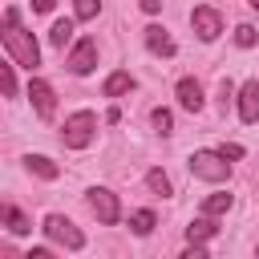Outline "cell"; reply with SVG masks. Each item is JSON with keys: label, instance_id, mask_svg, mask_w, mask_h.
I'll return each mask as SVG.
<instances>
[{"label": "cell", "instance_id": "cell-1", "mask_svg": "<svg viewBox=\"0 0 259 259\" xmlns=\"http://www.w3.org/2000/svg\"><path fill=\"white\" fill-rule=\"evenodd\" d=\"M0 40H4V49H8V57L20 65V69H36L40 65V45H36V36L20 24V12L16 8H4V32H0Z\"/></svg>", "mask_w": 259, "mask_h": 259}, {"label": "cell", "instance_id": "cell-2", "mask_svg": "<svg viewBox=\"0 0 259 259\" xmlns=\"http://www.w3.org/2000/svg\"><path fill=\"white\" fill-rule=\"evenodd\" d=\"M186 166H190V174L202 178V182H227V174H231V158H227L223 150H194V154L186 158Z\"/></svg>", "mask_w": 259, "mask_h": 259}, {"label": "cell", "instance_id": "cell-3", "mask_svg": "<svg viewBox=\"0 0 259 259\" xmlns=\"http://www.w3.org/2000/svg\"><path fill=\"white\" fill-rule=\"evenodd\" d=\"M93 134H97V113H93V109H77V113H69L65 125H61V142H65L69 150H85V146L93 142Z\"/></svg>", "mask_w": 259, "mask_h": 259}, {"label": "cell", "instance_id": "cell-4", "mask_svg": "<svg viewBox=\"0 0 259 259\" xmlns=\"http://www.w3.org/2000/svg\"><path fill=\"white\" fill-rule=\"evenodd\" d=\"M85 202H89V210H93V219H97L101 227H117V223H121V202H117L113 190L89 186V190H85Z\"/></svg>", "mask_w": 259, "mask_h": 259}, {"label": "cell", "instance_id": "cell-5", "mask_svg": "<svg viewBox=\"0 0 259 259\" xmlns=\"http://www.w3.org/2000/svg\"><path fill=\"white\" fill-rule=\"evenodd\" d=\"M40 231H45L53 243H61L65 251H81V247H85V235H81V231H77V227H73L65 214H49Z\"/></svg>", "mask_w": 259, "mask_h": 259}, {"label": "cell", "instance_id": "cell-6", "mask_svg": "<svg viewBox=\"0 0 259 259\" xmlns=\"http://www.w3.org/2000/svg\"><path fill=\"white\" fill-rule=\"evenodd\" d=\"M65 69H69L73 77H85V73H93V69H97V40H93V36H81V40L69 49V57H65Z\"/></svg>", "mask_w": 259, "mask_h": 259}, {"label": "cell", "instance_id": "cell-7", "mask_svg": "<svg viewBox=\"0 0 259 259\" xmlns=\"http://www.w3.org/2000/svg\"><path fill=\"white\" fill-rule=\"evenodd\" d=\"M190 28H194V36L198 40H219V32H223V16H219V8H210V4H194V12H190Z\"/></svg>", "mask_w": 259, "mask_h": 259}, {"label": "cell", "instance_id": "cell-8", "mask_svg": "<svg viewBox=\"0 0 259 259\" xmlns=\"http://www.w3.org/2000/svg\"><path fill=\"white\" fill-rule=\"evenodd\" d=\"M28 101H32V109H36L40 121H53V113H57V93H53L49 81L32 77V81H28Z\"/></svg>", "mask_w": 259, "mask_h": 259}, {"label": "cell", "instance_id": "cell-9", "mask_svg": "<svg viewBox=\"0 0 259 259\" xmlns=\"http://www.w3.org/2000/svg\"><path fill=\"white\" fill-rule=\"evenodd\" d=\"M142 40H146V49H150L154 57H174V53H178L174 36H170L162 24H150V28H142Z\"/></svg>", "mask_w": 259, "mask_h": 259}, {"label": "cell", "instance_id": "cell-10", "mask_svg": "<svg viewBox=\"0 0 259 259\" xmlns=\"http://www.w3.org/2000/svg\"><path fill=\"white\" fill-rule=\"evenodd\" d=\"M174 97H178V105L186 109V113H198L206 101H202V85L194 81V77H182L178 85H174Z\"/></svg>", "mask_w": 259, "mask_h": 259}, {"label": "cell", "instance_id": "cell-11", "mask_svg": "<svg viewBox=\"0 0 259 259\" xmlns=\"http://www.w3.org/2000/svg\"><path fill=\"white\" fill-rule=\"evenodd\" d=\"M239 117H243L247 125L259 121V81H247V85L239 89Z\"/></svg>", "mask_w": 259, "mask_h": 259}, {"label": "cell", "instance_id": "cell-12", "mask_svg": "<svg viewBox=\"0 0 259 259\" xmlns=\"http://www.w3.org/2000/svg\"><path fill=\"white\" fill-rule=\"evenodd\" d=\"M24 170L36 174V178H45V182H53V178L61 174V166H57L53 158H45V154H28V158H24Z\"/></svg>", "mask_w": 259, "mask_h": 259}, {"label": "cell", "instance_id": "cell-13", "mask_svg": "<svg viewBox=\"0 0 259 259\" xmlns=\"http://www.w3.org/2000/svg\"><path fill=\"white\" fill-rule=\"evenodd\" d=\"M130 89H134V77H130L125 69H113V73L101 81V93H105V97H121V93H130Z\"/></svg>", "mask_w": 259, "mask_h": 259}, {"label": "cell", "instance_id": "cell-14", "mask_svg": "<svg viewBox=\"0 0 259 259\" xmlns=\"http://www.w3.org/2000/svg\"><path fill=\"white\" fill-rule=\"evenodd\" d=\"M0 219H4V227H8L12 235H28V231H32V223H28V214H24L20 206H12V202H8L4 210H0Z\"/></svg>", "mask_w": 259, "mask_h": 259}, {"label": "cell", "instance_id": "cell-15", "mask_svg": "<svg viewBox=\"0 0 259 259\" xmlns=\"http://www.w3.org/2000/svg\"><path fill=\"white\" fill-rule=\"evenodd\" d=\"M214 231H219L214 214H202V219H194V223L186 227V239H190V243H206V239H214Z\"/></svg>", "mask_w": 259, "mask_h": 259}, {"label": "cell", "instance_id": "cell-16", "mask_svg": "<svg viewBox=\"0 0 259 259\" xmlns=\"http://www.w3.org/2000/svg\"><path fill=\"white\" fill-rule=\"evenodd\" d=\"M146 186H150L158 198H170V194H174V186H170L166 170H158V166H154V170H146Z\"/></svg>", "mask_w": 259, "mask_h": 259}, {"label": "cell", "instance_id": "cell-17", "mask_svg": "<svg viewBox=\"0 0 259 259\" xmlns=\"http://www.w3.org/2000/svg\"><path fill=\"white\" fill-rule=\"evenodd\" d=\"M231 206H235V198H231L227 190H219V194H206V198H202V214H227Z\"/></svg>", "mask_w": 259, "mask_h": 259}, {"label": "cell", "instance_id": "cell-18", "mask_svg": "<svg viewBox=\"0 0 259 259\" xmlns=\"http://www.w3.org/2000/svg\"><path fill=\"white\" fill-rule=\"evenodd\" d=\"M49 40L57 45V49H65L69 40H73V20L65 16V20H53V28H49Z\"/></svg>", "mask_w": 259, "mask_h": 259}, {"label": "cell", "instance_id": "cell-19", "mask_svg": "<svg viewBox=\"0 0 259 259\" xmlns=\"http://www.w3.org/2000/svg\"><path fill=\"white\" fill-rule=\"evenodd\" d=\"M154 227H158L154 210H134V214H130V231H134V235H150Z\"/></svg>", "mask_w": 259, "mask_h": 259}, {"label": "cell", "instance_id": "cell-20", "mask_svg": "<svg viewBox=\"0 0 259 259\" xmlns=\"http://www.w3.org/2000/svg\"><path fill=\"white\" fill-rule=\"evenodd\" d=\"M101 12V0H73V20H93Z\"/></svg>", "mask_w": 259, "mask_h": 259}, {"label": "cell", "instance_id": "cell-21", "mask_svg": "<svg viewBox=\"0 0 259 259\" xmlns=\"http://www.w3.org/2000/svg\"><path fill=\"white\" fill-rule=\"evenodd\" d=\"M12 65H16L12 57L0 65V85H4V97H16V73H12Z\"/></svg>", "mask_w": 259, "mask_h": 259}, {"label": "cell", "instance_id": "cell-22", "mask_svg": "<svg viewBox=\"0 0 259 259\" xmlns=\"http://www.w3.org/2000/svg\"><path fill=\"white\" fill-rule=\"evenodd\" d=\"M150 121H154V130H158V134H174V113H170V109H162V105H158V109L150 113Z\"/></svg>", "mask_w": 259, "mask_h": 259}, {"label": "cell", "instance_id": "cell-23", "mask_svg": "<svg viewBox=\"0 0 259 259\" xmlns=\"http://www.w3.org/2000/svg\"><path fill=\"white\" fill-rule=\"evenodd\" d=\"M255 40H259V32H255L251 24H239V28H235V45H239V49H251Z\"/></svg>", "mask_w": 259, "mask_h": 259}, {"label": "cell", "instance_id": "cell-24", "mask_svg": "<svg viewBox=\"0 0 259 259\" xmlns=\"http://www.w3.org/2000/svg\"><path fill=\"white\" fill-rule=\"evenodd\" d=\"M231 97H235V85H231V81H223V85H219V105L227 109V101H231Z\"/></svg>", "mask_w": 259, "mask_h": 259}, {"label": "cell", "instance_id": "cell-25", "mask_svg": "<svg viewBox=\"0 0 259 259\" xmlns=\"http://www.w3.org/2000/svg\"><path fill=\"white\" fill-rule=\"evenodd\" d=\"M182 259H206V247H202V243H190V247L182 251Z\"/></svg>", "mask_w": 259, "mask_h": 259}, {"label": "cell", "instance_id": "cell-26", "mask_svg": "<svg viewBox=\"0 0 259 259\" xmlns=\"http://www.w3.org/2000/svg\"><path fill=\"white\" fill-rule=\"evenodd\" d=\"M57 0H32V12H53Z\"/></svg>", "mask_w": 259, "mask_h": 259}, {"label": "cell", "instance_id": "cell-27", "mask_svg": "<svg viewBox=\"0 0 259 259\" xmlns=\"http://www.w3.org/2000/svg\"><path fill=\"white\" fill-rule=\"evenodd\" d=\"M142 12H150V16L162 12V0H142Z\"/></svg>", "mask_w": 259, "mask_h": 259}, {"label": "cell", "instance_id": "cell-28", "mask_svg": "<svg viewBox=\"0 0 259 259\" xmlns=\"http://www.w3.org/2000/svg\"><path fill=\"white\" fill-rule=\"evenodd\" d=\"M223 154H227V158L235 162V158H243V146H223Z\"/></svg>", "mask_w": 259, "mask_h": 259}, {"label": "cell", "instance_id": "cell-29", "mask_svg": "<svg viewBox=\"0 0 259 259\" xmlns=\"http://www.w3.org/2000/svg\"><path fill=\"white\" fill-rule=\"evenodd\" d=\"M28 259H53V255H49V247H32V251H28Z\"/></svg>", "mask_w": 259, "mask_h": 259}, {"label": "cell", "instance_id": "cell-30", "mask_svg": "<svg viewBox=\"0 0 259 259\" xmlns=\"http://www.w3.org/2000/svg\"><path fill=\"white\" fill-rule=\"evenodd\" d=\"M247 4H251V8H255V12H259V0H247Z\"/></svg>", "mask_w": 259, "mask_h": 259}, {"label": "cell", "instance_id": "cell-31", "mask_svg": "<svg viewBox=\"0 0 259 259\" xmlns=\"http://www.w3.org/2000/svg\"><path fill=\"white\" fill-rule=\"evenodd\" d=\"M255 251H259V247H255Z\"/></svg>", "mask_w": 259, "mask_h": 259}]
</instances>
